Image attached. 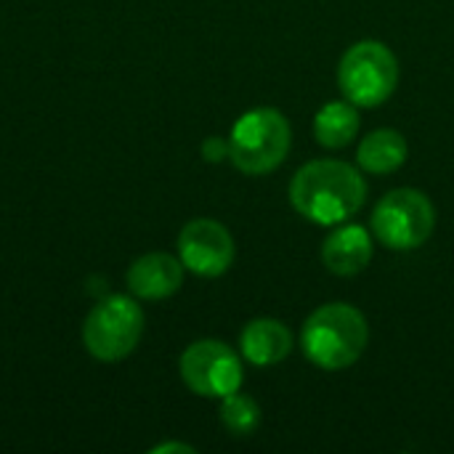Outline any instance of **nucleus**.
<instances>
[{"instance_id":"1","label":"nucleus","mask_w":454,"mask_h":454,"mask_svg":"<svg viewBox=\"0 0 454 454\" xmlns=\"http://www.w3.org/2000/svg\"><path fill=\"white\" fill-rule=\"evenodd\" d=\"M367 200L362 173L343 160H311L290 181V202L298 215L317 226L351 221Z\"/></svg>"},{"instance_id":"2","label":"nucleus","mask_w":454,"mask_h":454,"mask_svg":"<svg viewBox=\"0 0 454 454\" xmlns=\"http://www.w3.org/2000/svg\"><path fill=\"white\" fill-rule=\"evenodd\" d=\"M370 343V325L351 303H325L309 314L301 330L306 359L327 372L356 364Z\"/></svg>"},{"instance_id":"3","label":"nucleus","mask_w":454,"mask_h":454,"mask_svg":"<svg viewBox=\"0 0 454 454\" xmlns=\"http://www.w3.org/2000/svg\"><path fill=\"white\" fill-rule=\"evenodd\" d=\"M290 144V120L274 106H255L234 122L229 136V160L245 176H266L285 162Z\"/></svg>"},{"instance_id":"4","label":"nucleus","mask_w":454,"mask_h":454,"mask_svg":"<svg viewBox=\"0 0 454 454\" xmlns=\"http://www.w3.org/2000/svg\"><path fill=\"white\" fill-rule=\"evenodd\" d=\"M338 85L351 104L380 106L399 85V59L380 40H359L340 56Z\"/></svg>"},{"instance_id":"5","label":"nucleus","mask_w":454,"mask_h":454,"mask_svg":"<svg viewBox=\"0 0 454 454\" xmlns=\"http://www.w3.org/2000/svg\"><path fill=\"white\" fill-rule=\"evenodd\" d=\"M372 237L388 250H418L436 229V207L420 189H394L372 207Z\"/></svg>"},{"instance_id":"6","label":"nucleus","mask_w":454,"mask_h":454,"mask_svg":"<svg viewBox=\"0 0 454 454\" xmlns=\"http://www.w3.org/2000/svg\"><path fill=\"white\" fill-rule=\"evenodd\" d=\"M144 325V309L133 298L109 295L90 309L82 325V343L98 362H122L138 348Z\"/></svg>"},{"instance_id":"7","label":"nucleus","mask_w":454,"mask_h":454,"mask_svg":"<svg viewBox=\"0 0 454 454\" xmlns=\"http://www.w3.org/2000/svg\"><path fill=\"white\" fill-rule=\"evenodd\" d=\"M178 372L186 388L205 399H223L239 391L245 380L239 354L213 338L186 346L178 362Z\"/></svg>"},{"instance_id":"8","label":"nucleus","mask_w":454,"mask_h":454,"mask_svg":"<svg viewBox=\"0 0 454 454\" xmlns=\"http://www.w3.org/2000/svg\"><path fill=\"white\" fill-rule=\"evenodd\" d=\"M234 237L213 218H194L178 234V258L184 269L197 277L213 279L231 269L234 263Z\"/></svg>"},{"instance_id":"9","label":"nucleus","mask_w":454,"mask_h":454,"mask_svg":"<svg viewBox=\"0 0 454 454\" xmlns=\"http://www.w3.org/2000/svg\"><path fill=\"white\" fill-rule=\"evenodd\" d=\"M184 285V263L170 253H146L128 269V290L141 301H165Z\"/></svg>"},{"instance_id":"10","label":"nucleus","mask_w":454,"mask_h":454,"mask_svg":"<svg viewBox=\"0 0 454 454\" xmlns=\"http://www.w3.org/2000/svg\"><path fill=\"white\" fill-rule=\"evenodd\" d=\"M372 261V237L364 226L338 223L322 245V263L335 277H354Z\"/></svg>"},{"instance_id":"11","label":"nucleus","mask_w":454,"mask_h":454,"mask_svg":"<svg viewBox=\"0 0 454 454\" xmlns=\"http://www.w3.org/2000/svg\"><path fill=\"white\" fill-rule=\"evenodd\" d=\"M239 351L255 367H274L290 356L293 335L285 322L261 317L245 325L239 335Z\"/></svg>"},{"instance_id":"12","label":"nucleus","mask_w":454,"mask_h":454,"mask_svg":"<svg viewBox=\"0 0 454 454\" xmlns=\"http://www.w3.org/2000/svg\"><path fill=\"white\" fill-rule=\"evenodd\" d=\"M407 154H410V144L396 128H378L362 138L356 149V162L362 170L372 176H386V173H396L407 162Z\"/></svg>"},{"instance_id":"13","label":"nucleus","mask_w":454,"mask_h":454,"mask_svg":"<svg viewBox=\"0 0 454 454\" xmlns=\"http://www.w3.org/2000/svg\"><path fill=\"white\" fill-rule=\"evenodd\" d=\"M362 128L359 106L346 101H330L325 104L314 117V136L325 149H343L348 146Z\"/></svg>"},{"instance_id":"14","label":"nucleus","mask_w":454,"mask_h":454,"mask_svg":"<svg viewBox=\"0 0 454 454\" xmlns=\"http://www.w3.org/2000/svg\"><path fill=\"white\" fill-rule=\"evenodd\" d=\"M221 423L231 436H250L261 423V407L247 394H229L221 399Z\"/></svg>"},{"instance_id":"15","label":"nucleus","mask_w":454,"mask_h":454,"mask_svg":"<svg viewBox=\"0 0 454 454\" xmlns=\"http://www.w3.org/2000/svg\"><path fill=\"white\" fill-rule=\"evenodd\" d=\"M202 157H205L207 162H223V160H229V138H218V136L205 138V144H202Z\"/></svg>"},{"instance_id":"16","label":"nucleus","mask_w":454,"mask_h":454,"mask_svg":"<svg viewBox=\"0 0 454 454\" xmlns=\"http://www.w3.org/2000/svg\"><path fill=\"white\" fill-rule=\"evenodd\" d=\"M168 452L194 454L197 450H194L192 444H184V442H165V444H157V447H152V454H168Z\"/></svg>"}]
</instances>
